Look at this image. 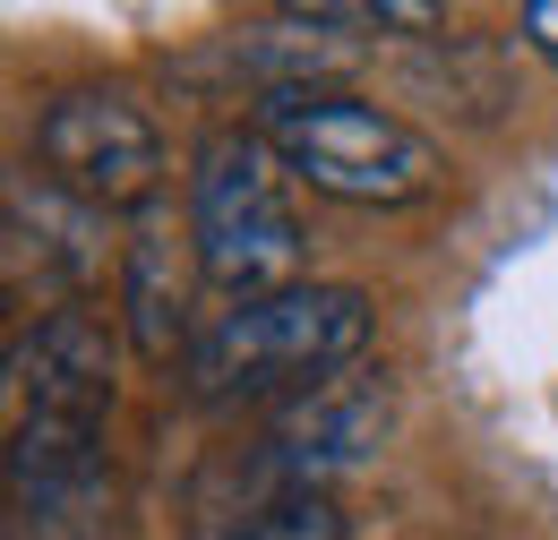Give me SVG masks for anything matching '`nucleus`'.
Segmentation results:
<instances>
[{
    "label": "nucleus",
    "mask_w": 558,
    "mask_h": 540,
    "mask_svg": "<svg viewBox=\"0 0 558 540\" xmlns=\"http://www.w3.org/2000/svg\"><path fill=\"white\" fill-rule=\"evenodd\" d=\"M369 352V300L352 283H292L276 300H241L190 335L181 386L190 404H250L283 386H327Z\"/></svg>",
    "instance_id": "obj_1"
},
{
    "label": "nucleus",
    "mask_w": 558,
    "mask_h": 540,
    "mask_svg": "<svg viewBox=\"0 0 558 540\" xmlns=\"http://www.w3.org/2000/svg\"><path fill=\"white\" fill-rule=\"evenodd\" d=\"M190 241H198V267L215 292L241 300H276L301 283L310 267V241H301V214H292V172L267 146V130H215L198 146V172H190Z\"/></svg>",
    "instance_id": "obj_2"
},
{
    "label": "nucleus",
    "mask_w": 558,
    "mask_h": 540,
    "mask_svg": "<svg viewBox=\"0 0 558 540\" xmlns=\"http://www.w3.org/2000/svg\"><path fill=\"white\" fill-rule=\"evenodd\" d=\"M258 130L283 155L292 181H310L336 206H413L438 189L447 155L387 103L344 95V86H301V95H267Z\"/></svg>",
    "instance_id": "obj_3"
},
{
    "label": "nucleus",
    "mask_w": 558,
    "mask_h": 540,
    "mask_svg": "<svg viewBox=\"0 0 558 540\" xmlns=\"http://www.w3.org/2000/svg\"><path fill=\"white\" fill-rule=\"evenodd\" d=\"M378 446H387V386L361 378V369H344V378L310 386V395L258 438V455H250V489H258V506L327 498V489L352 480Z\"/></svg>",
    "instance_id": "obj_4"
},
{
    "label": "nucleus",
    "mask_w": 558,
    "mask_h": 540,
    "mask_svg": "<svg viewBox=\"0 0 558 540\" xmlns=\"http://www.w3.org/2000/svg\"><path fill=\"white\" fill-rule=\"evenodd\" d=\"M35 155L44 172L86 206H146L155 181H163V137L130 95H104V86H77V95H52L44 121H35Z\"/></svg>",
    "instance_id": "obj_5"
},
{
    "label": "nucleus",
    "mask_w": 558,
    "mask_h": 540,
    "mask_svg": "<svg viewBox=\"0 0 558 540\" xmlns=\"http://www.w3.org/2000/svg\"><path fill=\"white\" fill-rule=\"evenodd\" d=\"M112 343L86 309H44L9 343V420H104Z\"/></svg>",
    "instance_id": "obj_6"
},
{
    "label": "nucleus",
    "mask_w": 558,
    "mask_h": 540,
    "mask_svg": "<svg viewBox=\"0 0 558 540\" xmlns=\"http://www.w3.org/2000/svg\"><path fill=\"white\" fill-rule=\"evenodd\" d=\"M35 258V283L44 292H86L104 283V206L70 198L52 172H17L9 181V274H26Z\"/></svg>",
    "instance_id": "obj_7"
},
{
    "label": "nucleus",
    "mask_w": 558,
    "mask_h": 540,
    "mask_svg": "<svg viewBox=\"0 0 558 540\" xmlns=\"http://www.w3.org/2000/svg\"><path fill=\"white\" fill-rule=\"evenodd\" d=\"M9 489L44 515H70L104 489V438L95 420H17L9 429Z\"/></svg>",
    "instance_id": "obj_8"
},
{
    "label": "nucleus",
    "mask_w": 558,
    "mask_h": 540,
    "mask_svg": "<svg viewBox=\"0 0 558 540\" xmlns=\"http://www.w3.org/2000/svg\"><path fill=\"white\" fill-rule=\"evenodd\" d=\"M181 258H172V232L146 223L138 241L121 249V300H130V343L146 360H172V335H181Z\"/></svg>",
    "instance_id": "obj_9"
},
{
    "label": "nucleus",
    "mask_w": 558,
    "mask_h": 540,
    "mask_svg": "<svg viewBox=\"0 0 558 540\" xmlns=\"http://www.w3.org/2000/svg\"><path fill=\"white\" fill-rule=\"evenodd\" d=\"M223 540H344L336 498H292V506H250V524H232Z\"/></svg>",
    "instance_id": "obj_10"
},
{
    "label": "nucleus",
    "mask_w": 558,
    "mask_h": 540,
    "mask_svg": "<svg viewBox=\"0 0 558 540\" xmlns=\"http://www.w3.org/2000/svg\"><path fill=\"white\" fill-rule=\"evenodd\" d=\"M515 35L558 69V0H524V9H515Z\"/></svg>",
    "instance_id": "obj_11"
}]
</instances>
